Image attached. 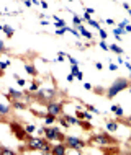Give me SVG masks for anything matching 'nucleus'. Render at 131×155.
I'll return each instance as SVG.
<instances>
[{
    "label": "nucleus",
    "instance_id": "1",
    "mask_svg": "<svg viewBox=\"0 0 131 155\" xmlns=\"http://www.w3.org/2000/svg\"><path fill=\"white\" fill-rule=\"evenodd\" d=\"M128 87H130V82L126 80V78H123V77H120V78H116V80L111 83V87L108 90H106V98H115L116 95L120 93V91H123V90H126Z\"/></svg>",
    "mask_w": 131,
    "mask_h": 155
},
{
    "label": "nucleus",
    "instance_id": "2",
    "mask_svg": "<svg viewBox=\"0 0 131 155\" xmlns=\"http://www.w3.org/2000/svg\"><path fill=\"white\" fill-rule=\"evenodd\" d=\"M44 137L48 139L49 142H64V134L61 132L59 127H54V126H48L46 127V132H44Z\"/></svg>",
    "mask_w": 131,
    "mask_h": 155
},
{
    "label": "nucleus",
    "instance_id": "3",
    "mask_svg": "<svg viewBox=\"0 0 131 155\" xmlns=\"http://www.w3.org/2000/svg\"><path fill=\"white\" fill-rule=\"evenodd\" d=\"M48 139H41V137H28L26 139V145H28V150H43V147L48 144Z\"/></svg>",
    "mask_w": 131,
    "mask_h": 155
},
{
    "label": "nucleus",
    "instance_id": "4",
    "mask_svg": "<svg viewBox=\"0 0 131 155\" xmlns=\"http://www.w3.org/2000/svg\"><path fill=\"white\" fill-rule=\"evenodd\" d=\"M64 142H66V145L69 147V149H74L75 152H80L82 149L85 147V142H84L82 139H79V137H66Z\"/></svg>",
    "mask_w": 131,
    "mask_h": 155
},
{
    "label": "nucleus",
    "instance_id": "5",
    "mask_svg": "<svg viewBox=\"0 0 131 155\" xmlns=\"http://www.w3.org/2000/svg\"><path fill=\"white\" fill-rule=\"evenodd\" d=\"M90 142L97 144V145H108V144H113L115 140L106 134V132H102V134H98V135H95V137L90 139Z\"/></svg>",
    "mask_w": 131,
    "mask_h": 155
},
{
    "label": "nucleus",
    "instance_id": "6",
    "mask_svg": "<svg viewBox=\"0 0 131 155\" xmlns=\"http://www.w3.org/2000/svg\"><path fill=\"white\" fill-rule=\"evenodd\" d=\"M36 96L39 100H44V101H53V98L56 96V90L54 88H48V90H38L36 91Z\"/></svg>",
    "mask_w": 131,
    "mask_h": 155
},
{
    "label": "nucleus",
    "instance_id": "7",
    "mask_svg": "<svg viewBox=\"0 0 131 155\" xmlns=\"http://www.w3.org/2000/svg\"><path fill=\"white\" fill-rule=\"evenodd\" d=\"M46 113L54 114V116H59L62 113V105L57 101H48V106H46Z\"/></svg>",
    "mask_w": 131,
    "mask_h": 155
},
{
    "label": "nucleus",
    "instance_id": "8",
    "mask_svg": "<svg viewBox=\"0 0 131 155\" xmlns=\"http://www.w3.org/2000/svg\"><path fill=\"white\" fill-rule=\"evenodd\" d=\"M12 129L15 132V135L18 139H28V132H26V127H20L18 124H12Z\"/></svg>",
    "mask_w": 131,
    "mask_h": 155
},
{
    "label": "nucleus",
    "instance_id": "9",
    "mask_svg": "<svg viewBox=\"0 0 131 155\" xmlns=\"http://www.w3.org/2000/svg\"><path fill=\"white\" fill-rule=\"evenodd\" d=\"M67 149H69V147L66 145V142H59L57 145H53L51 154H54V155H64L66 152H67Z\"/></svg>",
    "mask_w": 131,
    "mask_h": 155
},
{
    "label": "nucleus",
    "instance_id": "10",
    "mask_svg": "<svg viewBox=\"0 0 131 155\" xmlns=\"http://www.w3.org/2000/svg\"><path fill=\"white\" fill-rule=\"evenodd\" d=\"M8 96L13 98V100H20L23 96V91H18V90H13V88H8Z\"/></svg>",
    "mask_w": 131,
    "mask_h": 155
},
{
    "label": "nucleus",
    "instance_id": "11",
    "mask_svg": "<svg viewBox=\"0 0 131 155\" xmlns=\"http://www.w3.org/2000/svg\"><path fill=\"white\" fill-rule=\"evenodd\" d=\"M56 118H57V116H54V114L46 113V116H44V122H46V126H53L54 122H56Z\"/></svg>",
    "mask_w": 131,
    "mask_h": 155
},
{
    "label": "nucleus",
    "instance_id": "12",
    "mask_svg": "<svg viewBox=\"0 0 131 155\" xmlns=\"http://www.w3.org/2000/svg\"><path fill=\"white\" fill-rule=\"evenodd\" d=\"M2 31H4L8 38H12L13 34H15V29H13L12 26H8V24H2Z\"/></svg>",
    "mask_w": 131,
    "mask_h": 155
},
{
    "label": "nucleus",
    "instance_id": "13",
    "mask_svg": "<svg viewBox=\"0 0 131 155\" xmlns=\"http://www.w3.org/2000/svg\"><path fill=\"white\" fill-rule=\"evenodd\" d=\"M75 28H79V31H80V34H82L84 38H87V39H92V33H90V31H87V29L84 28L82 24H79V26H75Z\"/></svg>",
    "mask_w": 131,
    "mask_h": 155
},
{
    "label": "nucleus",
    "instance_id": "14",
    "mask_svg": "<svg viewBox=\"0 0 131 155\" xmlns=\"http://www.w3.org/2000/svg\"><path fill=\"white\" fill-rule=\"evenodd\" d=\"M64 118L67 119V122H69V124H74V126H77V124L80 126V122H82L79 118H74V116H67V114H66Z\"/></svg>",
    "mask_w": 131,
    "mask_h": 155
},
{
    "label": "nucleus",
    "instance_id": "15",
    "mask_svg": "<svg viewBox=\"0 0 131 155\" xmlns=\"http://www.w3.org/2000/svg\"><path fill=\"white\" fill-rule=\"evenodd\" d=\"M25 70H26V72H28L30 75H33V77H36V75H38V70L35 69V67H33L31 64H26V65H25Z\"/></svg>",
    "mask_w": 131,
    "mask_h": 155
},
{
    "label": "nucleus",
    "instance_id": "16",
    "mask_svg": "<svg viewBox=\"0 0 131 155\" xmlns=\"http://www.w3.org/2000/svg\"><path fill=\"white\" fill-rule=\"evenodd\" d=\"M77 118H84V119H87V121H90V119H92V114H90V111L89 113H84V111H80L77 108Z\"/></svg>",
    "mask_w": 131,
    "mask_h": 155
},
{
    "label": "nucleus",
    "instance_id": "17",
    "mask_svg": "<svg viewBox=\"0 0 131 155\" xmlns=\"http://www.w3.org/2000/svg\"><path fill=\"white\" fill-rule=\"evenodd\" d=\"M106 131H110V132H115V131H118V124L113 121H108L106 122Z\"/></svg>",
    "mask_w": 131,
    "mask_h": 155
},
{
    "label": "nucleus",
    "instance_id": "18",
    "mask_svg": "<svg viewBox=\"0 0 131 155\" xmlns=\"http://www.w3.org/2000/svg\"><path fill=\"white\" fill-rule=\"evenodd\" d=\"M111 111H113L118 118H123V110H121V106H118V105H113L111 106Z\"/></svg>",
    "mask_w": 131,
    "mask_h": 155
},
{
    "label": "nucleus",
    "instance_id": "19",
    "mask_svg": "<svg viewBox=\"0 0 131 155\" xmlns=\"http://www.w3.org/2000/svg\"><path fill=\"white\" fill-rule=\"evenodd\" d=\"M13 108H15V110H26L28 106L25 105V103H20L18 100H13Z\"/></svg>",
    "mask_w": 131,
    "mask_h": 155
},
{
    "label": "nucleus",
    "instance_id": "20",
    "mask_svg": "<svg viewBox=\"0 0 131 155\" xmlns=\"http://www.w3.org/2000/svg\"><path fill=\"white\" fill-rule=\"evenodd\" d=\"M8 111H10V106L8 105H0V114H2V116H7Z\"/></svg>",
    "mask_w": 131,
    "mask_h": 155
},
{
    "label": "nucleus",
    "instance_id": "21",
    "mask_svg": "<svg viewBox=\"0 0 131 155\" xmlns=\"http://www.w3.org/2000/svg\"><path fill=\"white\" fill-rule=\"evenodd\" d=\"M110 49H111V51H113L115 54H118V56H120V54H123V49L120 47L118 44H111V46H110Z\"/></svg>",
    "mask_w": 131,
    "mask_h": 155
},
{
    "label": "nucleus",
    "instance_id": "22",
    "mask_svg": "<svg viewBox=\"0 0 131 155\" xmlns=\"http://www.w3.org/2000/svg\"><path fill=\"white\" fill-rule=\"evenodd\" d=\"M70 72H72L74 75H77V73L80 72V70H79V64H72V65H70Z\"/></svg>",
    "mask_w": 131,
    "mask_h": 155
},
{
    "label": "nucleus",
    "instance_id": "23",
    "mask_svg": "<svg viewBox=\"0 0 131 155\" xmlns=\"http://www.w3.org/2000/svg\"><path fill=\"white\" fill-rule=\"evenodd\" d=\"M89 24H90V26H94V28H97V29H102V28H100V23L95 21V20H92V18L89 20Z\"/></svg>",
    "mask_w": 131,
    "mask_h": 155
},
{
    "label": "nucleus",
    "instance_id": "24",
    "mask_svg": "<svg viewBox=\"0 0 131 155\" xmlns=\"http://www.w3.org/2000/svg\"><path fill=\"white\" fill-rule=\"evenodd\" d=\"M72 21H74V24H75V26H79V24H82V18H80V16H77V15H74Z\"/></svg>",
    "mask_w": 131,
    "mask_h": 155
},
{
    "label": "nucleus",
    "instance_id": "25",
    "mask_svg": "<svg viewBox=\"0 0 131 155\" xmlns=\"http://www.w3.org/2000/svg\"><path fill=\"white\" fill-rule=\"evenodd\" d=\"M2 154H4V155H13L15 152L10 150V149H7V147H2Z\"/></svg>",
    "mask_w": 131,
    "mask_h": 155
},
{
    "label": "nucleus",
    "instance_id": "26",
    "mask_svg": "<svg viewBox=\"0 0 131 155\" xmlns=\"http://www.w3.org/2000/svg\"><path fill=\"white\" fill-rule=\"evenodd\" d=\"M98 46H100V47H102L103 51H108V49H110V46L106 44L105 41H100V43H98Z\"/></svg>",
    "mask_w": 131,
    "mask_h": 155
},
{
    "label": "nucleus",
    "instance_id": "27",
    "mask_svg": "<svg viewBox=\"0 0 131 155\" xmlns=\"http://www.w3.org/2000/svg\"><path fill=\"white\" fill-rule=\"evenodd\" d=\"M87 110H89L90 113H94V114H98V110L95 108V106H92V105H87Z\"/></svg>",
    "mask_w": 131,
    "mask_h": 155
},
{
    "label": "nucleus",
    "instance_id": "28",
    "mask_svg": "<svg viewBox=\"0 0 131 155\" xmlns=\"http://www.w3.org/2000/svg\"><path fill=\"white\" fill-rule=\"evenodd\" d=\"M8 64H10V61H4V62H0V69H2V72H4V70L8 67Z\"/></svg>",
    "mask_w": 131,
    "mask_h": 155
},
{
    "label": "nucleus",
    "instance_id": "29",
    "mask_svg": "<svg viewBox=\"0 0 131 155\" xmlns=\"http://www.w3.org/2000/svg\"><path fill=\"white\" fill-rule=\"evenodd\" d=\"M98 33H100V38H102V39H106V36H108V33L105 31V29H98Z\"/></svg>",
    "mask_w": 131,
    "mask_h": 155
},
{
    "label": "nucleus",
    "instance_id": "30",
    "mask_svg": "<svg viewBox=\"0 0 131 155\" xmlns=\"http://www.w3.org/2000/svg\"><path fill=\"white\" fill-rule=\"evenodd\" d=\"M38 82H35V83H31V85H30V91H38Z\"/></svg>",
    "mask_w": 131,
    "mask_h": 155
},
{
    "label": "nucleus",
    "instance_id": "31",
    "mask_svg": "<svg viewBox=\"0 0 131 155\" xmlns=\"http://www.w3.org/2000/svg\"><path fill=\"white\" fill-rule=\"evenodd\" d=\"M26 127V132H28V134H31V132H35V129H36V127L33 126V124H28V126H25Z\"/></svg>",
    "mask_w": 131,
    "mask_h": 155
},
{
    "label": "nucleus",
    "instance_id": "32",
    "mask_svg": "<svg viewBox=\"0 0 131 155\" xmlns=\"http://www.w3.org/2000/svg\"><path fill=\"white\" fill-rule=\"evenodd\" d=\"M64 26H66V21H62V20L56 21V28H64Z\"/></svg>",
    "mask_w": 131,
    "mask_h": 155
},
{
    "label": "nucleus",
    "instance_id": "33",
    "mask_svg": "<svg viewBox=\"0 0 131 155\" xmlns=\"http://www.w3.org/2000/svg\"><path fill=\"white\" fill-rule=\"evenodd\" d=\"M15 78H16V83H18V85H20V87H25V80H23V78H20L18 75H15Z\"/></svg>",
    "mask_w": 131,
    "mask_h": 155
},
{
    "label": "nucleus",
    "instance_id": "34",
    "mask_svg": "<svg viewBox=\"0 0 131 155\" xmlns=\"http://www.w3.org/2000/svg\"><path fill=\"white\" fill-rule=\"evenodd\" d=\"M64 33H66V26H64V28H59V29H57V31H56V34H57V36H62Z\"/></svg>",
    "mask_w": 131,
    "mask_h": 155
},
{
    "label": "nucleus",
    "instance_id": "35",
    "mask_svg": "<svg viewBox=\"0 0 131 155\" xmlns=\"http://www.w3.org/2000/svg\"><path fill=\"white\" fill-rule=\"evenodd\" d=\"M108 69H110L111 72H115V70L118 69V65H116V64H110V65H108Z\"/></svg>",
    "mask_w": 131,
    "mask_h": 155
},
{
    "label": "nucleus",
    "instance_id": "36",
    "mask_svg": "<svg viewBox=\"0 0 131 155\" xmlns=\"http://www.w3.org/2000/svg\"><path fill=\"white\" fill-rule=\"evenodd\" d=\"M126 24H130V23H128V20H123L121 23L118 24V28H125V26H126Z\"/></svg>",
    "mask_w": 131,
    "mask_h": 155
},
{
    "label": "nucleus",
    "instance_id": "37",
    "mask_svg": "<svg viewBox=\"0 0 131 155\" xmlns=\"http://www.w3.org/2000/svg\"><path fill=\"white\" fill-rule=\"evenodd\" d=\"M74 78H75V75H74V73L70 72L69 75H67V82H74Z\"/></svg>",
    "mask_w": 131,
    "mask_h": 155
},
{
    "label": "nucleus",
    "instance_id": "38",
    "mask_svg": "<svg viewBox=\"0 0 131 155\" xmlns=\"http://www.w3.org/2000/svg\"><path fill=\"white\" fill-rule=\"evenodd\" d=\"M67 59H69V62H70V64H79V62H77V59H74V57H70V56H67Z\"/></svg>",
    "mask_w": 131,
    "mask_h": 155
},
{
    "label": "nucleus",
    "instance_id": "39",
    "mask_svg": "<svg viewBox=\"0 0 131 155\" xmlns=\"http://www.w3.org/2000/svg\"><path fill=\"white\" fill-rule=\"evenodd\" d=\"M95 69H97V70H102V69H103V65L100 64V62H95Z\"/></svg>",
    "mask_w": 131,
    "mask_h": 155
},
{
    "label": "nucleus",
    "instance_id": "40",
    "mask_svg": "<svg viewBox=\"0 0 131 155\" xmlns=\"http://www.w3.org/2000/svg\"><path fill=\"white\" fill-rule=\"evenodd\" d=\"M23 3L26 5V7H31V5H33V0H25Z\"/></svg>",
    "mask_w": 131,
    "mask_h": 155
},
{
    "label": "nucleus",
    "instance_id": "41",
    "mask_svg": "<svg viewBox=\"0 0 131 155\" xmlns=\"http://www.w3.org/2000/svg\"><path fill=\"white\" fill-rule=\"evenodd\" d=\"M75 78H77V80H82V78H84V73H82V72H79L77 75H75Z\"/></svg>",
    "mask_w": 131,
    "mask_h": 155
},
{
    "label": "nucleus",
    "instance_id": "42",
    "mask_svg": "<svg viewBox=\"0 0 131 155\" xmlns=\"http://www.w3.org/2000/svg\"><path fill=\"white\" fill-rule=\"evenodd\" d=\"M84 20H87V21H89V20H90V13H87V12H85V13H84Z\"/></svg>",
    "mask_w": 131,
    "mask_h": 155
},
{
    "label": "nucleus",
    "instance_id": "43",
    "mask_svg": "<svg viewBox=\"0 0 131 155\" xmlns=\"http://www.w3.org/2000/svg\"><path fill=\"white\" fill-rule=\"evenodd\" d=\"M84 88H85V90H92V85H90V83H84Z\"/></svg>",
    "mask_w": 131,
    "mask_h": 155
},
{
    "label": "nucleus",
    "instance_id": "44",
    "mask_svg": "<svg viewBox=\"0 0 131 155\" xmlns=\"http://www.w3.org/2000/svg\"><path fill=\"white\" fill-rule=\"evenodd\" d=\"M125 31H126V33H131V24H126V26H125Z\"/></svg>",
    "mask_w": 131,
    "mask_h": 155
},
{
    "label": "nucleus",
    "instance_id": "45",
    "mask_svg": "<svg viewBox=\"0 0 131 155\" xmlns=\"http://www.w3.org/2000/svg\"><path fill=\"white\" fill-rule=\"evenodd\" d=\"M0 49H2V52H5V44H4V41H0Z\"/></svg>",
    "mask_w": 131,
    "mask_h": 155
},
{
    "label": "nucleus",
    "instance_id": "46",
    "mask_svg": "<svg viewBox=\"0 0 131 155\" xmlns=\"http://www.w3.org/2000/svg\"><path fill=\"white\" fill-rule=\"evenodd\" d=\"M85 12H87V13H90V15H92V13H94L95 10H94V8H85Z\"/></svg>",
    "mask_w": 131,
    "mask_h": 155
},
{
    "label": "nucleus",
    "instance_id": "47",
    "mask_svg": "<svg viewBox=\"0 0 131 155\" xmlns=\"http://www.w3.org/2000/svg\"><path fill=\"white\" fill-rule=\"evenodd\" d=\"M123 8H126V10H130L131 7H130V3H126V2H125V3H123Z\"/></svg>",
    "mask_w": 131,
    "mask_h": 155
},
{
    "label": "nucleus",
    "instance_id": "48",
    "mask_svg": "<svg viewBox=\"0 0 131 155\" xmlns=\"http://www.w3.org/2000/svg\"><path fill=\"white\" fill-rule=\"evenodd\" d=\"M41 7H43V8H48V3H46V2H43V0H41Z\"/></svg>",
    "mask_w": 131,
    "mask_h": 155
},
{
    "label": "nucleus",
    "instance_id": "49",
    "mask_svg": "<svg viewBox=\"0 0 131 155\" xmlns=\"http://www.w3.org/2000/svg\"><path fill=\"white\" fill-rule=\"evenodd\" d=\"M128 15H131V8H130V10H128Z\"/></svg>",
    "mask_w": 131,
    "mask_h": 155
},
{
    "label": "nucleus",
    "instance_id": "50",
    "mask_svg": "<svg viewBox=\"0 0 131 155\" xmlns=\"http://www.w3.org/2000/svg\"><path fill=\"white\" fill-rule=\"evenodd\" d=\"M130 144H131V135H130Z\"/></svg>",
    "mask_w": 131,
    "mask_h": 155
},
{
    "label": "nucleus",
    "instance_id": "51",
    "mask_svg": "<svg viewBox=\"0 0 131 155\" xmlns=\"http://www.w3.org/2000/svg\"><path fill=\"white\" fill-rule=\"evenodd\" d=\"M130 152H131V144H130Z\"/></svg>",
    "mask_w": 131,
    "mask_h": 155
},
{
    "label": "nucleus",
    "instance_id": "52",
    "mask_svg": "<svg viewBox=\"0 0 131 155\" xmlns=\"http://www.w3.org/2000/svg\"><path fill=\"white\" fill-rule=\"evenodd\" d=\"M130 122H131V116H130Z\"/></svg>",
    "mask_w": 131,
    "mask_h": 155
},
{
    "label": "nucleus",
    "instance_id": "53",
    "mask_svg": "<svg viewBox=\"0 0 131 155\" xmlns=\"http://www.w3.org/2000/svg\"><path fill=\"white\" fill-rule=\"evenodd\" d=\"M69 2H74V0H69Z\"/></svg>",
    "mask_w": 131,
    "mask_h": 155
},
{
    "label": "nucleus",
    "instance_id": "54",
    "mask_svg": "<svg viewBox=\"0 0 131 155\" xmlns=\"http://www.w3.org/2000/svg\"><path fill=\"white\" fill-rule=\"evenodd\" d=\"M130 87H131V83H130Z\"/></svg>",
    "mask_w": 131,
    "mask_h": 155
}]
</instances>
